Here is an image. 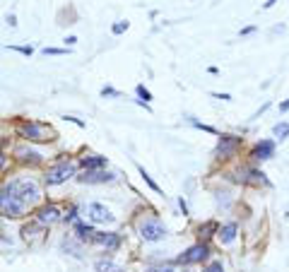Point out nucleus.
Wrapping results in <instances>:
<instances>
[{"label": "nucleus", "mask_w": 289, "mask_h": 272, "mask_svg": "<svg viewBox=\"0 0 289 272\" xmlns=\"http://www.w3.org/2000/svg\"><path fill=\"white\" fill-rule=\"evenodd\" d=\"M2 188H7L12 195H17L20 200H24L27 205H34V202L41 200V191H39V186L31 178H15V181L5 183Z\"/></svg>", "instance_id": "obj_1"}, {"label": "nucleus", "mask_w": 289, "mask_h": 272, "mask_svg": "<svg viewBox=\"0 0 289 272\" xmlns=\"http://www.w3.org/2000/svg\"><path fill=\"white\" fill-rule=\"evenodd\" d=\"M94 268H96V272H123L111 258H99V260L94 263Z\"/></svg>", "instance_id": "obj_20"}, {"label": "nucleus", "mask_w": 289, "mask_h": 272, "mask_svg": "<svg viewBox=\"0 0 289 272\" xmlns=\"http://www.w3.org/2000/svg\"><path fill=\"white\" fill-rule=\"evenodd\" d=\"M15 157H17L20 164H27V166H39V164H41V154H39L36 149L27 147V145H20V147L15 149Z\"/></svg>", "instance_id": "obj_12"}, {"label": "nucleus", "mask_w": 289, "mask_h": 272, "mask_svg": "<svg viewBox=\"0 0 289 272\" xmlns=\"http://www.w3.org/2000/svg\"><path fill=\"white\" fill-rule=\"evenodd\" d=\"M147 272H176L173 268H169V265H162V268H149Z\"/></svg>", "instance_id": "obj_31"}, {"label": "nucleus", "mask_w": 289, "mask_h": 272, "mask_svg": "<svg viewBox=\"0 0 289 272\" xmlns=\"http://www.w3.org/2000/svg\"><path fill=\"white\" fill-rule=\"evenodd\" d=\"M85 212H87V219H89L92 224H111V222H116V217L111 215V210H109L106 205H101V202H89Z\"/></svg>", "instance_id": "obj_7"}, {"label": "nucleus", "mask_w": 289, "mask_h": 272, "mask_svg": "<svg viewBox=\"0 0 289 272\" xmlns=\"http://www.w3.org/2000/svg\"><path fill=\"white\" fill-rule=\"evenodd\" d=\"M239 145H241V137H236V135H219V142H217L215 154H217L219 159H229L231 154H236Z\"/></svg>", "instance_id": "obj_8"}, {"label": "nucleus", "mask_w": 289, "mask_h": 272, "mask_svg": "<svg viewBox=\"0 0 289 272\" xmlns=\"http://www.w3.org/2000/svg\"><path fill=\"white\" fill-rule=\"evenodd\" d=\"M202 272H224V268H222V263H219V260H212L207 268H202Z\"/></svg>", "instance_id": "obj_27"}, {"label": "nucleus", "mask_w": 289, "mask_h": 272, "mask_svg": "<svg viewBox=\"0 0 289 272\" xmlns=\"http://www.w3.org/2000/svg\"><path fill=\"white\" fill-rule=\"evenodd\" d=\"M82 169L85 171H101L106 166V157H99V154H89V157H82L80 159Z\"/></svg>", "instance_id": "obj_16"}, {"label": "nucleus", "mask_w": 289, "mask_h": 272, "mask_svg": "<svg viewBox=\"0 0 289 272\" xmlns=\"http://www.w3.org/2000/svg\"><path fill=\"white\" fill-rule=\"evenodd\" d=\"M236 231H239V224H236V222H227L224 226H219V234H217V236H219L222 244L227 246L236 239Z\"/></svg>", "instance_id": "obj_17"}, {"label": "nucleus", "mask_w": 289, "mask_h": 272, "mask_svg": "<svg viewBox=\"0 0 289 272\" xmlns=\"http://www.w3.org/2000/svg\"><path fill=\"white\" fill-rule=\"evenodd\" d=\"M60 248H63V250H70V255H75V258H80V255H82V241H77V244H75V239H72V236H65V239L60 241Z\"/></svg>", "instance_id": "obj_19"}, {"label": "nucleus", "mask_w": 289, "mask_h": 272, "mask_svg": "<svg viewBox=\"0 0 289 272\" xmlns=\"http://www.w3.org/2000/svg\"><path fill=\"white\" fill-rule=\"evenodd\" d=\"M10 51H17V53H22V55H31L34 53V49L31 46H7Z\"/></svg>", "instance_id": "obj_29"}, {"label": "nucleus", "mask_w": 289, "mask_h": 272, "mask_svg": "<svg viewBox=\"0 0 289 272\" xmlns=\"http://www.w3.org/2000/svg\"><path fill=\"white\" fill-rule=\"evenodd\" d=\"M280 111H282V113H285V111H289V99H287V101H282V104H280Z\"/></svg>", "instance_id": "obj_37"}, {"label": "nucleus", "mask_w": 289, "mask_h": 272, "mask_svg": "<svg viewBox=\"0 0 289 272\" xmlns=\"http://www.w3.org/2000/svg\"><path fill=\"white\" fill-rule=\"evenodd\" d=\"M111 31H114L116 36H120L123 31H128V22H123V20H120V22H116L114 27H111Z\"/></svg>", "instance_id": "obj_28"}, {"label": "nucleus", "mask_w": 289, "mask_h": 272, "mask_svg": "<svg viewBox=\"0 0 289 272\" xmlns=\"http://www.w3.org/2000/svg\"><path fill=\"white\" fill-rule=\"evenodd\" d=\"M101 97H104V99H106V97L118 99V97H120V92H118V89H114V87H101Z\"/></svg>", "instance_id": "obj_24"}, {"label": "nucleus", "mask_w": 289, "mask_h": 272, "mask_svg": "<svg viewBox=\"0 0 289 272\" xmlns=\"http://www.w3.org/2000/svg\"><path fill=\"white\" fill-rule=\"evenodd\" d=\"M251 157H253L256 162L272 159V157H275V140H260V142H256V147H253Z\"/></svg>", "instance_id": "obj_10"}, {"label": "nucleus", "mask_w": 289, "mask_h": 272, "mask_svg": "<svg viewBox=\"0 0 289 272\" xmlns=\"http://www.w3.org/2000/svg\"><path fill=\"white\" fill-rule=\"evenodd\" d=\"M72 229H75V239L77 241H82V244H92V239H94V234H96V229H94V224H85V222H72Z\"/></svg>", "instance_id": "obj_14"}, {"label": "nucleus", "mask_w": 289, "mask_h": 272, "mask_svg": "<svg viewBox=\"0 0 289 272\" xmlns=\"http://www.w3.org/2000/svg\"><path fill=\"white\" fill-rule=\"evenodd\" d=\"M138 231H140V236H143L144 241H162L164 236H167V226H164V222L157 217H144L140 219V224H138Z\"/></svg>", "instance_id": "obj_3"}, {"label": "nucleus", "mask_w": 289, "mask_h": 272, "mask_svg": "<svg viewBox=\"0 0 289 272\" xmlns=\"http://www.w3.org/2000/svg\"><path fill=\"white\" fill-rule=\"evenodd\" d=\"M135 92H138L140 101H144V104H149V101H152V94H149V89H144V84H138V87H135Z\"/></svg>", "instance_id": "obj_23"}, {"label": "nucleus", "mask_w": 289, "mask_h": 272, "mask_svg": "<svg viewBox=\"0 0 289 272\" xmlns=\"http://www.w3.org/2000/svg\"><path fill=\"white\" fill-rule=\"evenodd\" d=\"M92 244L101 246V248H106L109 253H114V250L120 248L123 239H120V234H116V231H96L94 239H92Z\"/></svg>", "instance_id": "obj_9"}, {"label": "nucleus", "mask_w": 289, "mask_h": 272, "mask_svg": "<svg viewBox=\"0 0 289 272\" xmlns=\"http://www.w3.org/2000/svg\"><path fill=\"white\" fill-rule=\"evenodd\" d=\"M272 133H275V137H277V140H287V137H289V123H285V121H282V123H277V125L272 128Z\"/></svg>", "instance_id": "obj_22"}, {"label": "nucleus", "mask_w": 289, "mask_h": 272, "mask_svg": "<svg viewBox=\"0 0 289 272\" xmlns=\"http://www.w3.org/2000/svg\"><path fill=\"white\" fill-rule=\"evenodd\" d=\"M20 135L24 137L27 142H46V140H53L51 135V128H46L44 123H36V121H24L20 123Z\"/></svg>", "instance_id": "obj_4"}, {"label": "nucleus", "mask_w": 289, "mask_h": 272, "mask_svg": "<svg viewBox=\"0 0 289 272\" xmlns=\"http://www.w3.org/2000/svg\"><path fill=\"white\" fill-rule=\"evenodd\" d=\"M239 176H241L243 183H253V186H260V183H263V186H270V181L265 178V173L258 171V169H241Z\"/></svg>", "instance_id": "obj_15"}, {"label": "nucleus", "mask_w": 289, "mask_h": 272, "mask_svg": "<svg viewBox=\"0 0 289 272\" xmlns=\"http://www.w3.org/2000/svg\"><path fill=\"white\" fill-rule=\"evenodd\" d=\"M36 222H39L41 226H51V224H56V222H63V215H60V210H58L56 205H46V207L39 210Z\"/></svg>", "instance_id": "obj_13"}, {"label": "nucleus", "mask_w": 289, "mask_h": 272, "mask_svg": "<svg viewBox=\"0 0 289 272\" xmlns=\"http://www.w3.org/2000/svg\"><path fill=\"white\" fill-rule=\"evenodd\" d=\"M5 22H7L10 27H17V17H15V15H7V17H5Z\"/></svg>", "instance_id": "obj_32"}, {"label": "nucleus", "mask_w": 289, "mask_h": 272, "mask_svg": "<svg viewBox=\"0 0 289 272\" xmlns=\"http://www.w3.org/2000/svg\"><path fill=\"white\" fill-rule=\"evenodd\" d=\"M275 2H277V0H267V2H265V5H263V7H265V10H267V7H272V5H275Z\"/></svg>", "instance_id": "obj_38"}, {"label": "nucleus", "mask_w": 289, "mask_h": 272, "mask_svg": "<svg viewBox=\"0 0 289 272\" xmlns=\"http://www.w3.org/2000/svg\"><path fill=\"white\" fill-rule=\"evenodd\" d=\"M65 44H68V46H75V44H77V36H68Z\"/></svg>", "instance_id": "obj_36"}, {"label": "nucleus", "mask_w": 289, "mask_h": 272, "mask_svg": "<svg viewBox=\"0 0 289 272\" xmlns=\"http://www.w3.org/2000/svg\"><path fill=\"white\" fill-rule=\"evenodd\" d=\"M212 97H215V99H222V101H229L231 99L229 94H219V92H212Z\"/></svg>", "instance_id": "obj_34"}, {"label": "nucleus", "mask_w": 289, "mask_h": 272, "mask_svg": "<svg viewBox=\"0 0 289 272\" xmlns=\"http://www.w3.org/2000/svg\"><path fill=\"white\" fill-rule=\"evenodd\" d=\"M207 258H210V246L205 244V241H200V244L186 248V250L176 258V263H178V265H198V263L207 260Z\"/></svg>", "instance_id": "obj_6"}, {"label": "nucleus", "mask_w": 289, "mask_h": 272, "mask_svg": "<svg viewBox=\"0 0 289 272\" xmlns=\"http://www.w3.org/2000/svg\"><path fill=\"white\" fill-rule=\"evenodd\" d=\"M215 234H219V224H217V222H212V219L198 226V236H200L205 244H207V239H210V236H215Z\"/></svg>", "instance_id": "obj_18"}, {"label": "nucleus", "mask_w": 289, "mask_h": 272, "mask_svg": "<svg viewBox=\"0 0 289 272\" xmlns=\"http://www.w3.org/2000/svg\"><path fill=\"white\" fill-rule=\"evenodd\" d=\"M256 31V27H246V29H241V36H248V34H253Z\"/></svg>", "instance_id": "obj_35"}, {"label": "nucleus", "mask_w": 289, "mask_h": 272, "mask_svg": "<svg viewBox=\"0 0 289 272\" xmlns=\"http://www.w3.org/2000/svg\"><path fill=\"white\" fill-rule=\"evenodd\" d=\"M191 123H193V125H195L198 130H205V133H212V135H217V130H215L212 125H205V123H198L195 118H191Z\"/></svg>", "instance_id": "obj_26"}, {"label": "nucleus", "mask_w": 289, "mask_h": 272, "mask_svg": "<svg viewBox=\"0 0 289 272\" xmlns=\"http://www.w3.org/2000/svg\"><path fill=\"white\" fill-rule=\"evenodd\" d=\"M65 121H70V123H75L77 128H85V121H80V118H75V116H65Z\"/></svg>", "instance_id": "obj_30"}, {"label": "nucleus", "mask_w": 289, "mask_h": 272, "mask_svg": "<svg viewBox=\"0 0 289 272\" xmlns=\"http://www.w3.org/2000/svg\"><path fill=\"white\" fill-rule=\"evenodd\" d=\"M41 53L44 55H65L68 49H51V46H46V49H41Z\"/></svg>", "instance_id": "obj_25"}, {"label": "nucleus", "mask_w": 289, "mask_h": 272, "mask_svg": "<svg viewBox=\"0 0 289 272\" xmlns=\"http://www.w3.org/2000/svg\"><path fill=\"white\" fill-rule=\"evenodd\" d=\"M138 171H140V176H143L144 183H147V186H149V188H152L154 193H159V195H162V188H159V186L154 183V178H152V176H149V173L144 171V166H140V164H138Z\"/></svg>", "instance_id": "obj_21"}, {"label": "nucleus", "mask_w": 289, "mask_h": 272, "mask_svg": "<svg viewBox=\"0 0 289 272\" xmlns=\"http://www.w3.org/2000/svg\"><path fill=\"white\" fill-rule=\"evenodd\" d=\"M178 207H181V212H183V215H188V205H186V200H183V198H178Z\"/></svg>", "instance_id": "obj_33"}, {"label": "nucleus", "mask_w": 289, "mask_h": 272, "mask_svg": "<svg viewBox=\"0 0 289 272\" xmlns=\"http://www.w3.org/2000/svg\"><path fill=\"white\" fill-rule=\"evenodd\" d=\"M27 207L29 205L24 202V200H20L17 195H12L7 188H2V195H0V210H2V217L17 219V217H22V215H27Z\"/></svg>", "instance_id": "obj_2"}, {"label": "nucleus", "mask_w": 289, "mask_h": 272, "mask_svg": "<svg viewBox=\"0 0 289 272\" xmlns=\"http://www.w3.org/2000/svg\"><path fill=\"white\" fill-rule=\"evenodd\" d=\"M72 176H75V164L72 162H58L56 166H51V169L46 171L44 181H46V186H60V183H65V181L72 178Z\"/></svg>", "instance_id": "obj_5"}, {"label": "nucleus", "mask_w": 289, "mask_h": 272, "mask_svg": "<svg viewBox=\"0 0 289 272\" xmlns=\"http://www.w3.org/2000/svg\"><path fill=\"white\" fill-rule=\"evenodd\" d=\"M80 183H87V186H96V183H111L114 181V173L109 171H85L77 176Z\"/></svg>", "instance_id": "obj_11"}]
</instances>
